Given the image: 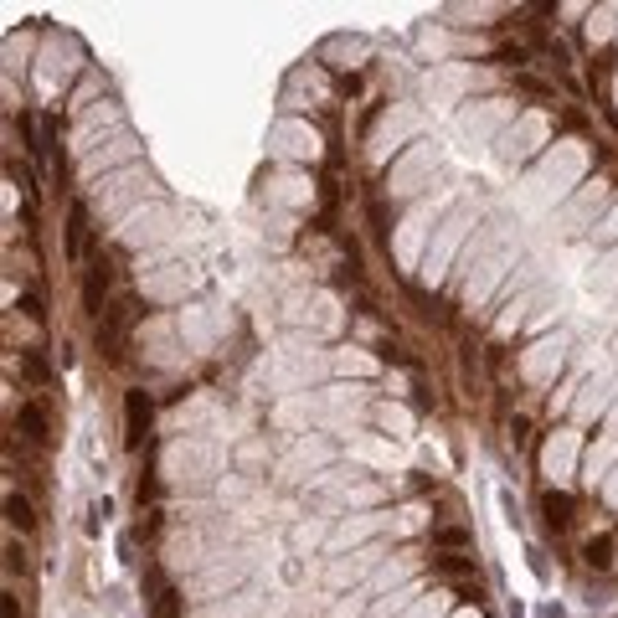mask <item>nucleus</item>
Here are the masks:
<instances>
[{
  "label": "nucleus",
  "mask_w": 618,
  "mask_h": 618,
  "mask_svg": "<svg viewBox=\"0 0 618 618\" xmlns=\"http://www.w3.org/2000/svg\"><path fill=\"white\" fill-rule=\"evenodd\" d=\"M150 618H181V592L160 587V592H154V603H150Z\"/></svg>",
  "instance_id": "nucleus-10"
},
{
  "label": "nucleus",
  "mask_w": 618,
  "mask_h": 618,
  "mask_svg": "<svg viewBox=\"0 0 618 618\" xmlns=\"http://www.w3.org/2000/svg\"><path fill=\"white\" fill-rule=\"evenodd\" d=\"M582 562H587V567H598V572L613 567V541H608V536H592V541L582 546Z\"/></svg>",
  "instance_id": "nucleus-9"
},
{
  "label": "nucleus",
  "mask_w": 618,
  "mask_h": 618,
  "mask_svg": "<svg viewBox=\"0 0 618 618\" xmlns=\"http://www.w3.org/2000/svg\"><path fill=\"white\" fill-rule=\"evenodd\" d=\"M150 417H154V407H150V392H124V444L129 449H140L145 444V433H150Z\"/></svg>",
  "instance_id": "nucleus-3"
},
{
  "label": "nucleus",
  "mask_w": 618,
  "mask_h": 618,
  "mask_svg": "<svg viewBox=\"0 0 618 618\" xmlns=\"http://www.w3.org/2000/svg\"><path fill=\"white\" fill-rule=\"evenodd\" d=\"M6 520H11V531H21V536H26V531H36V505L26 500V495H6Z\"/></svg>",
  "instance_id": "nucleus-7"
},
{
  "label": "nucleus",
  "mask_w": 618,
  "mask_h": 618,
  "mask_svg": "<svg viewBox=\"0 0 618 618\" xmlns=\"http://www.w3.org/2000/svg\"><path fill=\"white\" fill-rule=\"evenodd\" d=\"M119 278V253L114 248H93V258H88V278H83V304L98 315V304L108 294V283Z\"/></svg>",
  "instance_id": "nucleus-2"
},
{
  "label": "nucleus",
  "mask_w": 618,
  "mask_h": 618,
  "mask_svg": "<svg viewBox=\"0 0 618 618\" xmlns=\"http://www.w3.org/2000/svg\"><path fill=\"white\" fill-rule=\"evenodd\" d=\"M31 562H26V546L21 541H6V572H26Z\"/></svg>",
  "instance_id": "nucleus-12"
},
{
  "label": "nucleus",
  "mask_w": 618,
  "mask_h": 618,
  "mask_svg": "<svg viewBox=\"0 0 618 618\" xmlns=\"http://www.w3.org/2000/svg\"><path fill=\"white\" fill-rule=\"evenodd\" d=\"M68 253L73 258H93L88 253V206L83 201H73V211H68Z\"/></svg>",
  "instance_id": "nucleus-6"
},
{
  "label": "nucleus",
  "mask_w": 618,
  "mask_h": 618,
  "mask_svg": "<svg viewBox=\"0 0 618 618\" xmlns=\"http://www.w3.org/2000/svg\"><path fill=\"white\" fill-rule=\"evenodd\" d=\"M541 515H546L551 531H567V525L577 520V500L562 495V490H546V495H541Z\"/></svg>",
  "instance_id": "nucleus-5"
},
{
  "label": "nucleus",
  "mask_w": 618,
  "mask_h": 618,
  "mask_svg": "<svg viewBox=\"0 0 618 618\" xmlns=\"http://www.w3.org/2000/svg\"><path fill=\"white\" fill-rule=\"evenodd\" d=\"M6 618H21V603L16 598H6Z\"/></svg>",
  "instance_id": "nucleus-14"
},
{
  "label": "nucleus",
  "mask_w": 618,
  "mask_h": 618,
  "mask_svg": "<svg viewBox=\"0 0 618 618\" xmlns=\"http://www.w3.org/2000/svg\"><path fill=\"white\" fill-rule=\"evenodd\" d=\"M135 320H140V299H119L114 309H103V320H98V350L103 356H119L124 350V335H129Z\"/></svg>",
  "instance_id": "nucleus-1"
},
{
  "label": "nucleus",
  "mask_w": 618,
  "mask_h": 618,
  "mask_svg": "<svg viewBox=\"0 0 618 618\" xmlns=\"http://www.w3.org/2000/svg\"><path fill=\"white\" fill-rule=\"evenodd\" d=\"M438 572H449V577H474V562L469 557H433Z\"/></svg>",
  "instance_id": "nucleus-11"
},
{
  "label": "nucleus",
  "mask_w": 618,
  "mask_h": 618,
  "mask_svg": "<svg viewBox=\"0 0 618 618\" xmlns=\"http://www.w3.org/2000/svg\"><path fill=\"white\" fill-rule=\"evenodd\" d=\"M21 315H26V320H41V315H47V309H41V294H21Z\"/></svg>",
  "instance_id": "nucleus-13"
},
{
  "label": "nucleus",
  "mask_w": 618,
  "mask_h": 618,
  "mask_svg": "<svg viewBox=\"0 0 618 618\" xmlns=\"http://www.w3.org/2000/svg\"><path fill=\"white\" fill-rule=\"evenodd\" d=\"M11 428L26 438L31 449H47L52 444V423H47V407H41V402H21L16 417H11Z\"/></svg>",
  "instance_id": "nucleus-4"
},
{
  "label": "nucleus",
  "mask_w": 618,
  "mask_h": 618,
  "mask_svg": "<svg viewBox=\"0 0 618 618\" xmlns=\"http://www.w3.org/2000/svg\"><path fill=\"white\" fill-rule=\"evenodd\" d=\"M433 546L438 551H469L474 546V531H469V525H433Z\"/></svg>",
  "instance_id": "nucleus-8"
}]
</instances>
